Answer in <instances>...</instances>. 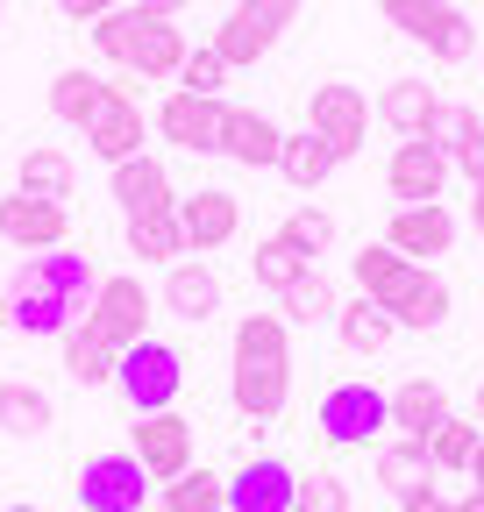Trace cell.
I'll list each match as a JSON object with an SVG mask.
<instances>
[{"label":"cell","mask_w":484,"mask_h":512,"mask_svg":"<svg viewBox=\"0 0 484 512\" xmlns=\"http://www.w3.org/2000/svg\"><path fill=\"white\" fill-rule=\"evenodd\" d=\"M228 399L242 420H278L292 399V335L285 313H250L235 328V356H228Z\"/></svg>","instance_id":"obj_1"},{"label":"cell","mask_w":484,"mask_h":512,"mask_svg":"<svg viewBox=\"0 0 484 512\" xmlns=\"http://www.w3.org/2000/svg\"><path fill=\"white\" fill-rule=\"evenodd\" d=\"M114 384H121V399L136 413H164V406H178V392H186V356L171 342H157V335H143L136 349H121Z\"/></svg>","instance_id":"obj_2"},{"label":"cell","mask_w":484,"mask_h":512,"mask_svg":"<svg viewBox=\"0 0 484 512\" xmlns=\"http://www.w3.org/2000/svg\"><path fill=\"white\" fill-rule=\"evenodd\" d=\"M314 427L335 441V448H371L385 427H392V399L378 392V384H363V377H349V384H335V392L321 399V413H314Z\"/></svg>","instance_id":"obj_3"},{"label":"cell","mask_w":484,"mask_h":512,"mask_svg":"<svg viewBox=\"0 0 484 512\" xmlns=\"http://www.w3.org/2000/svg\"><path fill=\"white\" fill-rule=\"evenodd\" d=\"M0 313H8V328H15V335H65L72 320H79V306L43 278L36 256L8 278V299H0Z\"/></svg>","instance_id":"obj_4"},{"label":"cell","mask_w":484,"mask_h":512,"mask_svg":"<svg viewBox=\"0 0 484 512\" xmlns=\"http://www.w3.org/2000/svg\"><path fill=\"white\" fill-rule=\"evenodd\" d=\"M129 456L150 470V484H171V477H186L193 470V420L164 406V413H136L129 427Z\"/></svg>","instance_id":"obj_5"},{"label":"cell","mask_w":484,"mask_h":512,"mask_svg":"<svg viewBox=\"0 0 484 512\" xmlns=\"http://www.w3.org/2000/svg\"><path fill=\"white\" fill-rule=\"evenodd\" d=\"M72 491H79V512H143L150 470L129 456V448H114V456H86Z\"/></svg>","instance_id":"obj_6"},{"label":"cell","mask_w":484,"mask_h":512,"mask_svg":"<svg viewBox=\"0 0 484 512\" xmlns=\"http://www.w3.org/2000/svg\"><path fill=\"white\" fill-rule=\"evenodd\" d=\"M307 128L335 150V157H356L363 143H371V100H363V86H314L307 93Z\"/></svg>","instance_id":"obj_7"},{"label":"cell","mask_w":484,"mask_h":512,"mask_svg":"<svg viewBox=\"0 0 484 512\" xmlns=\"http://www.w3.org/2000/svg\"><path fill=\"white\" fill-rule=\"evenodd\" d=\"M86 150H93L100 164L143 157V100H136V72H129V79H107V107L86 121Z\"/></svg>","instance_id":"obj_8"},{"label":"cell","mask_w":484,"mask_h":512,"mask_svg":"<svg viewBox=\"0 0 484 512\" xmlns=\"http://www.w3.org/2000/svg\"><path fill=\"white\" fill-rule=\"evenodd\" d=\"M0 242H15V249H65L72 242V207L15 185L8 200H0Z\"/></svg>","instance_id":"obj_9"},{"label":"cell","mask_w":484,"mask_h":512,"mask_svg":"<svg viewBox=\"0 0 484 512\" xmlns=\"http://www.w3.org/2000/svg\"><path fill=\"white\" fill-rule=\"evenodd\" d=\"M86 328L107 335L114 349H136L150 335V292H143V278H100V292L86 306Z\"/></svg>","instance_id":"obj_10"},{"label":"cell","mask_w":484,"mask_h":512,"mask_svg":"<svg viewBox=\"0 0 484 512\" xmlns=\"http://www.w3.org/2000/svg\"><path fill=\"white\" fill-rule=\"evenodd\" d=\"M221 107H228V100H207V93H186V86H178V93L157 107V136H164L171 150L221 157Z\"/></svg>","instance_id":"obj_11"},{"label":"cell","mask_w":484,"mask_h":512,"mask_svg":"<svg viewBox=\"0 0 484 512\" xmlns=\"http://www.w3.org/2000/svg\"><path fill=\"white\" fill-rule=\"evenodd\" d=\"M449 171H456V164H449L428 136H406V143L392 150V164H385V185H392L399 207H428V200H442Z\"/></svg>","instance_id":"obj_12"},{"label":"cell","mask_w":484,"mask_h":512,"mask_svg":"<svg viewBox=\"0 0 484 512\" xmlns=\"http://www.w3.org/2000/svg\"><path fill=\"white\" fill-rule=\"evenodd\" d=\"M278 150H285V128L257 107H221V157L242 164V171H278Z\"/></svg>","instance_id":"obj_13"},{"label":"cell","mask_w":484,"mask_h":512,"mask_svg":"<svg viewBox=\"0 0 484 512\" xmlns=\"http://www.w3.org/2000/svg\"><path fill=\"white\" fill-rule=\"evenodd\" d=\"M178 228H186V249H228L235 235H242V200L235 192H221V185H200V192H186L178 200Z\"/></svg>","instance_id":"obj_14"},{"label":"cell","mask_w":484,"mask_h":512,"mask_svg":"<svg viewBox=\"0 0 484 512\" xmlns=\"http://www.w3.org/2000/svg\"><path fill=\"white\" fill-rule=\"evenodd\" d=\"M299 498V470L278 456H250L228 477V512H292Z\"/></svg>","instance_id":"obj_15"},{"label":"cell","mask_w":484,"mask_h":512,"mask_svg":"<svg viewBox=\"0 0 484 512\" xmlns=\"http://www.w3.org/2000/svg\"><path fill=\"white\" fill-rule=\"evenodd\" d=\"M385 242H392L399 256H413V264H435V256L456 249V214H449L442 200H428V207H392Z\"/></svg>","instance_id":"obj_16"},{"label":"cell","mask_w":484,"mask_h":512,"mask_svg":"<svg viewBox=\"0 0 484 512\" xmlns=\"http://www.w3.org/2000/svg\"><path fill=\"white\" fill-rule=\"evenodd\" d=\"M428 271V264H413V256H399L392 242H363L356 256H349V278H356V292L363 299H378V306H399L406 299V285Z\"/></svg>","instance_id":"obj_17"},{"label":"cell","mask_w":484,"mask_h":512,"mask_svg":"<svg viewBox=\"0 0 484 512\" xmlns=\"http://www.w3.org/2000/svg\"><path fill=\"white\" fill-rule=\"evenodd\" d=\"M107 192L121 200V214H150V207H178V192H171V171H164V157H121V164H107Z\"/></svg>","instance_id":"obj_18"},{"label":"cell","mask_w":484,"mask_h":512,"mask_svg":"<svg viewBox=\"0 0 484 512\" xmlns=\"http://www.w3.org/2000/svg\"><path fill=\"white\" fill-rule=\"evenodd\" d=\"M164 313L171 320H186V328H200V320L221 313V278L207 264H193V256H178L171 278H164Z\"/></svg>","instance_id":"obj_19"},{"label":"cell","mask_w":484,"mask_h":512,"mask_svg":"<svg viewBox=\"0 0 484 512\" xmlns=\"http://www.w3.org/2000/svg\"><path fill=\"white\" fill-rule=\"evenodd\" d=\"M435 114H442V93H435L428 79H392V86L378 93V121L392 128V136H428Z\"/></svg>","instance_id":"obj_20"},{"label":"cell","mask_w":484,"mask_h":512,"mask_svg":"<svg viewBox=\"0 0 484 512\" xmlns=\"http://www.w3.org/2000/svg\"><path fill=\"white\" fill-rule=\"evenodd\" d=\"M442 420H449V392H442L435 377H406L399 392H392V434H406V441H428Z\"/></svg>","instance_id":"obj_21"},{"label":"cell","mask_w":484,"mask_h":512,"mask_svg":"<svg viewBox=\"0 0 484 512\" xmlns=\"http://www.w3.org/2000/svg\"><path fill=\"white\" fill-rule=\"evenodd\" d=\"M50 427H57L50 392H36V384H22V377H0V434L36 441V434H50Z\"/></svg>","instance_id":"obj_22"},{"label":"cell","mask_w":484,"mask_h":512,"mask_svg":"<svg viewBox=\"0 0 484 512\" xmlns=\"http://www.w3.org/2000/svg\"><path fill=\"white\" fill-rule=\"evenodd\" d=\"M335 335H342V349H356V356H378V349H392L399 320H392V306H378V299L356 292V299L335 313Z\"/></svg>","instance_id":"obj_23"},{"label":"cell","mask_w":484,"mask_h":512,"mask_svg":"<svg viewBox=\"0 0 484 512\" xmlns=\"http://www.w3.org/2000/svg\"><path fill=\"white\" fill-rule=\"evenodd\" d=\"M186 29H178L171 15H150V29H143V43H136V57H129V72L136 79H178V64H186Z\"/></svg>","instance_id":"obj_24"},{"label":"cell","mask_w":484,"mask_h":512,"mask_svg":"<svg viewBox=\"0 0 484 512\" xmlns=\"http://www.w3.org/2000/svg\"><path fill=\"white\" fill-rule=\"evenodd\" d=\"M65 370H72V384H114V370H121V349L107 342V335H93L86 320H72L65 335Z\"/></svg>","instance_id":"obj_25"},{"label":"cell","mask_w":484,"mask_h":512,"mask_svg":"<svg viewBox=\"0 0 484 512\" xmlns=\"http://www.w3.org/2000/svg\"><path fill=\"white\" fill-rule=\"evenodd\" d=\"M129 256H143V264H178V256H186V228H178V207L129 214Z\"/></svg>","instance_id":"obj_26"},{"label":"cell","mask_w":484,"mask_h":512,"mask_svg":"<svg viewBox=\"0 0 484 512\" xmlns=\"http://www.w3.org/2000/svg\"><path fill=\"white\" fill-rule=\"evenodd\" d=\"M449 278H435V271H420L413 285H406V299L392 306V320L399 328H413V335H435V328H449Z\"/></svg>","instance_id":"obj_27"},{"label":"cell","mask_w":484,"mask_h":512,"mask_svg":"<svg viewBox=\"0 0 484 512\" xmlns=\"http://www.w3.org/2000/svg\"><path fill=\"white\" fill-rule=\"evenodd\" d=\"M214 50L228 57V72H242V64H257V57L278 50V29L257 22V15H242V8H228V22L214 29Z\"/></svg>","instance_id":"obj_28"},{"label":"cell","mask_w":484,"mask_h":512,"mask_svg":"<svg viewBox=\"0 0 484 512\" xmlns=\"http://www.w3.org/2000/svg\"><path fill=\"white\" fill-rule=\"evenodd\" d=\"M100 107H107V79H100V72H79V64H72V72L50 79V114H57V121L86 128Z\"/></svg>","instance_id":"obj_29"},{"label":"cell","mask_w":484,"mask_h":512,"mask_svg":"<svg viewBox=\"0 0 484 512\" xmlns=\"http://www.w3.org/2000/svg\"><path fill=\"white\" fill-rule=\"evenodd\" d=\"M435 477V456H428V441H406V434H392L385 448H378V484L392 491V498H406L413 484H428Z\"/></svg>","instance_id":"obj_30"},{"label":"cell","mask_w":484,"mask_h":512,"mask_svg":"<svg viewBox=\"0 0 484 512\" xmlns=\"http://www.w3.org/2000/svg\"><path fill=\"white\" fill-rule=\"evenodd\" d=\"M342 157L314 136V128H299V136H285V150H278V171L299 185V192H314V185H328V171H335Z\"/></svg>","instance_id":"obj_31"},{"label":"cell","mask_w":484,"mask_h":512,"mask_svg":"<svg viewBox=\"0 0 484 512\" xmlns=\"http://www.w3.org/2000/svg\"><path fill=\"white\" fill-rule=\"evenodd\" d=\"M22 192H43V200H72V185H79V164L65 150H22V171H15Z\"/></svg>","instance_id":"obj_32"},{"label":"cell","mask_w":484,"mask_h":512,"mask_svg":"<svg viewBox=\"0 0 484 512\" xmlns=\"http://www.w3.org/2000/svg\"><path fill=\"white\" fill-rule=\"evenodd\" d=\"M143 29H150V8H114V15H100L93 22V50L107 57V64H121V72H129V57H136V43H143Z\"/></svg>","instance_id":"obj_33"},{"label":"cell","mask_w":484,"mask_h":512,"mask_svg":"<svg viewBox=\"0 0 484 512\" xmlns=\"http://www.w3.org/2000/svg\"><path fill=\"white\" fill-rule=\"evenodd\" d=\"M428 143H435L449 164H463V157L484 143V114L463 107V100H442V114H435V128H428Z\"/></svg>","instance_id":"obj_34"},{"label":"cell","mask_w":484,"mask_h":512,"mask_svg":"<svg viewBox=\"0 0 484 512\" xmlns=\"http://www.w3.org/2000/svg\"><path fill=\"white\" fill-rule=\"evenodd\" d=\"M36 264H43V278H50L57 292H65L72 306H93V292H100V271H93V256H79V249L65 242V249H43Z\"/></svg>","instance_id":"obj_35"},{"label":"cell","mask_w":484,"mask_h":512,"mask_svg":"<svg viewBox=\"0 0 484 512\" xmlns=\"http://www.w3.org/2000/svg\"><path fill=\"white\" fill-rule=\"evenodd\" d=\"M278 313L299 320V328H314V320H335L342 306H335V285H328L321 271H307V278H292V285L278 292Z\"/></svg>","instance_id":"obj_36"},{"label":"cell","mask_w":484,"mask_h":512,"mask_svg":"<svg viewBox=\"0 0 484 512\" xmlns=\"http://www.w3.org/2000/svg\"><path fill=\"white\" fill-rule=\"evenodd\" d=\"M164 512H228V477L214 470H186L164 484Z\"/></svg>","instance_id":"obj_37"},{"label":"cell","mask_w":484,"mask_h":512,"mask_svg":"<svg viewBox=\"0 0 484 512\" xmlns=\"http://www.w3.org/2000/svg\"><path fill=\"white\" fill-rule=\"evenodd\" d=\"M250 271H257V285H271V292H285L292 278H307L314 264H307V256H299L285 235H264L257 249H250Z\"/></svg>","instance_id":"obj_38"},{"label":"cell","mask_w":484,"mask_h":512,"mask_svg":"<svg viewBox=\"0 0 484 512\" xmlns=\"http://www.w3.org/2000/svg\"><path fill=\"white\" fill-rule=\"evenodd\" d=\"M477 441H484V427L477 420H442L435 434H428V456H435V470H470V456H477Z\"/></svg>","instance_id":"obj_39"},{"label":"cell","mask_w":484,"mask_h":512,"mask_svg":"<svg viewBox=\"0 0 484 512\" xmlns=\"http://www.w3.org/2000/svg\"><path fill=\"white\" fill-rule=\"evenodd\" d=\"M278 235H285V242L314 264V256H328V249H335V214H321V207H292Z\"/></svg>","instance_id":"obj_40"},{"label":"cell","mask_w":484,"mask_h":512,"mask_svg":"<svg viewBox=\"0 0 484 512\" xmlns=\"http://www.w3.org/2000/svg\"><path fill=\"white\" fill-rule=\"evenodd\" d=\"M178 86L221 100V86H228V57H221L214 43H207V50H186V64H178Z\"/></svg>","instance_id":"obj_41"},{"label":"cell","mask_w":484,"mask_h":512,"mask_svg":"<svg viewBox=\"0 0 484 512\" xmlns=\"http://www.w3.org/2000/svg\"><path fill=\"white\" fill-rule=\"evenodd\" d=\"M292 512H349V484L335 470H314V477H299V498Z\"/></svg>","instance_id":"obj_42"},{"label":"cell","mask_w":484,"mask_h":512,"mask_svg":"<svg viewBox=\"0 0 484 512\" xmlns=\"http://www.w3.org/2000/svg\"><path fill=\"white\" fill-rule=\"evenodd\" d=\"M435 8H442V0H378V15H385V22H392L399 36H420Z\"/></svg>","instance_id":"obj_43"},{"label":"cell","mask_w":484,"mask_h":512,"mask_svg":"<svg viewBox=\"0 0 484 512\" xmlns=\"http://www.w3.org/2000/svg\"><path fill=\"white\" fill-rule=\"evenodd\" d=\"M235 8H242V15H257V22H271V29L285 36V29L299 22V8H307V0H235Z\"/></svg>","instance_id":"obj_44"},{"label":"cell","mask_w":484,"mask_h":512,"mask_svg":"<svg viewBox=\"0 0 484 512\" xmlns=\"http://www.w3.org/2000/svg\"><path fill=\"white\" fill-rule=\"evenodd\" d=\"M399 512H456V498H442L435 477H428V484H413V491L399 498Z\"/></svg>","instance_id":"obj_45"},{"label":"cell","mask_w":484,"mask_h":512,"mask_svg":"<svg viewBox=\"0 0 484 512\" xmlns=\"http://www.w3.org/2000/svg\"><path fill=\"white\" fill-rule=\"evenodd\" d=\"M72 22H100V15H114V8H129V0H57Z\"/></svg>","instance_id":"obj_46"},{"label":"cell","mask_w":484,"mask_h":512,"mask_svg":"<svg viewBox=\"0 0 484 512\" xmlns=\"http://www.w3.org/2000/svg\"><path fill=\"white\" fill-rule=\"evenodd\" d=\"M136 8H150V15H171V22H178V15L193 8V0H136Z\"/></svg>","instance_id":"obj_47"},{"label":"cell","mask_w":484,"mask_h":512,"mask_svg":"<svg viewBox=\"0 0 484 512\" xmlns=\"http://www.w3.org/2000/svg\"><path fill=\"white\" fill-rule=\"evenodd\" d=\"M463 477H470V498H484V441H477V456H470V470H463Z\"/></svg>","instance_id":"obj_48"},{"label":"cell","mask_w":484,"mask_h":512,"mask_svg":"<svg viewBox=\"0 0 484 512\" xmlns=\"http://www.w3.org/2000/svg\"><path fill=\"white\" fill-rule=\"evenodd\" d=\"M456 171H463V178H470V185H484V143H477V150H470V157H463V164H456Z\"/></svg>","instance_id":"obj_49"},{"label":"cell","mask_w":484,"mask_h":512,"mask_svg":"<svg viewBox=\"0 0 484 512\" xmlns=\"http://www.w3.org/2000/svg\"><path fill=\"white\" fill-rule=\"evenodd\" d=\"M470 228L484 235V185H470Z\"/></svg>","instance_id":"obj_50"},{"label":"cell","mask_w":484,"mask_h":512,"mask_svg":"<svg viewBox=\"0 0 484 512\" xmlns=\"http://www.w3.org/2000/svg\"><path fill=\"white\" fill-rule=\"evenodd\" d=\"M470 420H477V427H484V377H477V413H470Z\"/></svg>","instance_id":"obj_51"},{"label":"cell","mask_w":484,"mask_h":512,"mask_svg":"<svg viewBox=\"0 0 484 512\" xmlns=\"http://www.w3.org/2000/svg\"><path fill=\"white\" fill-rule=\"evenodd\" d=\"M8 512H43V505H8Z\"/></svg>","instance_id":"obj_52"}]
</instances>
